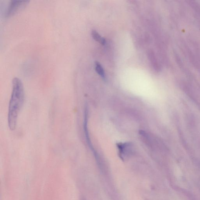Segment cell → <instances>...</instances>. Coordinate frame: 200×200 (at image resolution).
I'll list each match as a JSON object with an SVG mask.
<instances>
[{"mask_svg": "<svg viewBox=\"0 0 200 200\" xmlns=\"http://www.w3.org/2000/svg\"><path fill=\"white\" fill-rule=\"evenodd\" d=\"M25 91L23 84L19 78L12 80V90L9 104L7 122L9 128L14 131L17 127L18 115L24 102Z\"/></svg>", "mask_w": 200, "mask_h": 200, "instance_id": "obj_1", "label": "cell"}, {"mask_svg": "<svg viewBox=\"0 0 200 200\" xmlns=\"http://www.w3.org/2000/svg\"><path fill=\"white\" fill-rule=\"evenodd\" d=\"M29 1H11L9 3L5 12L6 17H10L26 6Z\"/></svg>", "mask_w": 200, "mask_h": 200, "instance_id": "obj_2", "label": "cell"}, {"mask_svg": "<svg viewBox=\"0 0 200 200\" xmlns=\"http://www.w3.org/2000/svg\"><path fill=\"white\" fill-rule=\"evenodd\" d=\"M92 34L93 39H94L95 41L99 42V43H101V44H105V43H106V41H105V39L102 37L96 31H92Z\"/></svg>", "mask_w": 200, "mask_h": 200, "instance_id": "obj_3", "label": "cell"}, {"mask_svg": "<svg viewBox=\"0 0 200 200\" xmlns=\"http://www.w3.org/2000/svg\"><path fill=\"white\" fill-rule=\"evenodd\" d=\"M95 70L97 73L103 78H104L105 77V73L104 69L101 66V64L98 62H96L95 63Z\"/></svg>", "mask_w": 200, "mask_h": 200, "instance_id": "obj_4", "label": "cell"}]
</instances>
